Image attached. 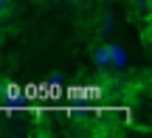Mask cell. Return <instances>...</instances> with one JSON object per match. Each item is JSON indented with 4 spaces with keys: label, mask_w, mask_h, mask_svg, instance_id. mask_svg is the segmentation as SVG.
I'll use <instances>...</instances> for the list:
<instances>
[{
    "label": "cell",
    "mask_w": 152,
    "mask_h": 138,
    "mask_svg": "<svg viewBox=\"0 0 152 138\" xmlns=\"http://www.w3.org/2000/svg\"><path fill=\"white\" fill-rule=\"evenodd\" d=\"M110 62L113 65H124V51L118 45H110Z\"/></svg>",
    "instance_id": "cell-2"
},
{
    "label": "cell",
    "mask_w": 152,
    "mask_h": 138,
    "mask_svg": "<svg viewBox=\"0 0 152 138\" xmlns=\"http://www.w3.org/2000/svg\"><path fill=\"white\" fill-rule=\"evenodd\" d=\"M135 6L138 9H147V0H135Z\"/></svg>",
    "instance_id": "cell-4"
},
{
    "label": "cell",
    "mask_w": 152,
    "mask_h": 138,
    "mask_svg": "<svg viewBox=\"0 0 152 138\" xmlns=\"http://www.w3.org/2000/svg\"><path fill=\"white\" fill-rule=\"evenodd\" d=\"M11 11V0H0V17Z\"/></svg>",
    "instance_id": "cell-3"
},
{
    "label": "cell",
    "mask_w": 152,
    "mask_h": 138,
    "mask_svg": "<svg viewBox=\"0 0 152 138\" xmlns=\"http://www.w3.org/2000/svg\"><path fill=\"white\" fill-rule=\"evenodd\" d=\"M93 59H96L99 68H107L110 65V45H99V48L93 51Z\"/></svg>",
    "instance_id": "cell-1"
}]
</instances>
